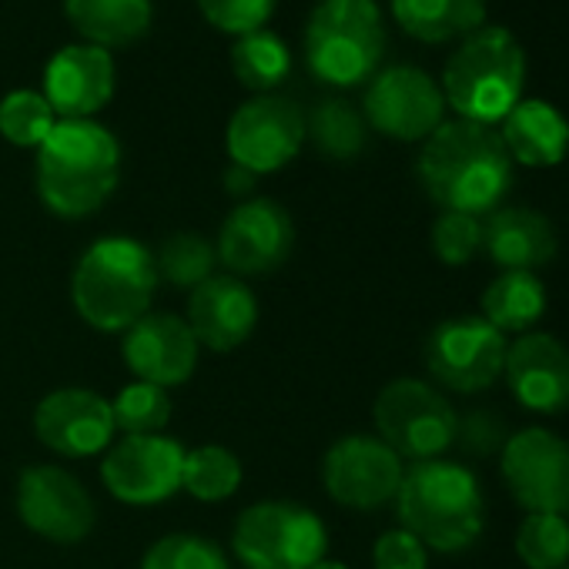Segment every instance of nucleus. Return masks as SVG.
<instances>
[{
    "instance_id": "13",
    "label": "nucleus",
    "mask_w": 569,
    "mask_h": 569,
    "mask_svg": "<svg viewBox=\"0 0 569 569\" xmlns=\"http://www.w3.org/2000/svg\"><path fill=\"white\" fill-rule=\"evenodd\" d=\"M184 449L168 436H124L108 446L101 479L114 499L131 506H154L181 489Z\"/></svg>"
},
{
    "instance_id": "40",
    "label": "nucleus",
    "mask_w": 569,
    "mask_h": 569,
    "mask_svg": "<svg viewBox=\"0 0 569 569\" xmlns=\"http://www.w3.org/2000/svg\"><path fill=\"white\" fill-rule=\"evenodd\" d=\"M562 569H569V566H562Z\"/></svg>"
},
{
    "instance_id": "22",
    "label": "nucleus",
    "mask_w": 569,
    "mask_h": 569,
    "mask_svg": "<svg viewBox=\"0 0 569 569\" xmlns=\"http://www.w3.org/2000/svg\"><path fill=\"white\" fill-rule=\"evenodd\" d=\"M482 248L506 271H532L556 254V228L536 208H496L482 221Z\"/></svg>"
},
{
    "instance_id": "28",
    "label": "nucleus",
    "mask_w": 569,
    "mask_h": 569,
    "mask_svg": "<svg viewBox=\"0 0 569 569\" xmlns=\"http://www.w3.org/2000/svg\"><path fill=\"white\" fill-rule=\"evenodd\" d=\"M241 486V462L224 446H198L184 452L181 489H188L201 502H221L234 496Z\"/></svg>"
},
{
    "instance_id": "39",
    "label": "nucleus",
    "mask_w": 569,
    "mask_h": 569,
    "mask_svg": "<svg viewBox=\"0 0 569 569\" xmlns=\"http://www.w3.org/2000/svg\"><path fill=\"white\" fill-rule=\"evenodd\" d=\"M312 569H349V566H342V562H336V559H319Z\"/></svg>"
},
{
    "instance_id": "21",
    "label": "nucleus",
    "mask_w": 569,
    "mask_h": 569,
    "mask_svg": "<svg viewBox=\"0 0 569 569\" xmlns=\"http://www.w3.org/2000/svg\"><path fill=\"white\" fill-rule=\"evenodd\" d=\"M184 322L198 339V346L211 352H231L254 332L258 302L241 278L211 274L198 289H191Z\"/></svg>"
},
{
    "instance_id": "17",
    "label": "nucleus",
    "mask_w": 569,
    "mask_h": 569,
    "mask_svg": "<svg viewBox=\"0 0 569 569\" xmlns=\"http://www.w3.org/2000/svg\"><path fill=\"white\" fill-rule=\"evenodd\" d=\"M38 439L61 456H98L108 452L118 426L111 402L91 389H58L34 409Z\"/></svg>"
},
{
    "instance_id": "34",
    "label": "nucleus",
    "mask_w": 569,
    "mask_h": 569,
    "mask_svg": "<svg viewBox=\"0 0 569 569\" xmlns=\"http://www.w3.org/2000/svg\"><path fill=\"white\" fill-rule=\"evenodd\" d=\"M141 569H228V559L204 536L171 532L144 552Z\"/></svg>"
},
{
    "instance_id": "41",
    "label": "nucleus",
    "mask_w": 569,
    "mask_h": 569,
    "mask_svg": "<svg viewBox=\"0 0 569 569\" xmlns=\"http://www.w3.org/2000/svg\"><path fill=\"white\" fill-rule=\"evenodd\" d=\"M566 522H569V516H566Z\"/></svg>"
},
{
    "instance_id": "35",
    "label": "nucleus",
    "mask_w": 569,
    "mask_h": 569,
    "mask_svg": "<svg viewBox=\"0 0 569 569\" xmlns=\"http://www.w3.org/2000/svg\"><path fill=\"white\" fill-rule=\"evenodd\" d=\"M482 248V221L462 211H442L432 224V251L446 264H466Z\"/></svg>"
},
{
    "instance_id": "14",
    "label": "nucleus",
    "mask_w": 569,
    "mask_h": 569,
    "mask_svg": "<svg viewBox=\"0 0 569 569\" xmlns=\"http://www.w3.org/2000/svg\"><path fill=\"white\" fill-rule=\"evenodd\" d=\"M442 88L412 64L379 71L366 91V121L396 141L429 138L442 124Z\"/></svg>"
},
{
    "instance_id": "26",
    "label": "nucleus",
    "mask_w": 569,
    "mask_h": 569,
    "mask_svg": "<svg viewBox=\"0 0 569 569\" xmlns=\"http://www.w3.org/2000/svg\"><path fill=\"white\" fill-rule=\"evenodd\" d=\"M546 316V284L532 271H502L482 292V319L496 332L526 336Z\"/></svg>"
},
{
    "instance_id": "27",
    "label": "nucleus",
    "mask_w": 569,
    "mask_h": 569,
    "mask_svg": "<svg viewBox=\"0 0 569 569\" xmlns=\"http://www.w3.org/2000/svg\"><path fill=\"white\" fill-rule=\"evenodd\" d=\"M231 68H234V78L264 94L271 88H278L284 78L292 71V51L284 44L278 34L271 31H254V34H244L238 38V44L231 48Z\"/></svg>"
},
{
    "instance_id": "11",
    "label": "nucleus",
    "mask_w": 569,
    "mask_h": 569,
    "mask_svg": "<svg viewBox=\"0 0 569 569\" xmlns=\"http://www.w3.org/2000/svg\"><path fill=\"white\" fill-rule=\"evenodd\" d=\"M512 499L529 512H569V446L549 429H522L499 456Z\"/></svg>"
},
{
    "instance_id": "8",
    "label": "nucleus",
    "mask_w": 569,
    "mask_h": 569,
    "mask_svg": "<svg viewBox=\"0 0 569 569\" xmlns=\"http://www.w3.org/2000/svg\"><path fill=\"white\" fill-rule=\"evenodd\" d=\"M372 419L379 439L399 456L412 462L439 459L456 442L459 416L442 392L419 379H396L389 382L376 406Z\"/></svg>"
},
{
    "instance_id": "12",
    "label": "nucleus",
    "mask_w": 569,
    "mask_h": 569,
    "mask_svg": "<svg viewBox=\"0 0 569 569\" xmlns=\"http://www.w3.org/2000/svg\"><path fill=\"white\" fill-rule=\"evenodd\" d=\"M296 248L292 214L271 198L241 201L218 231V261L234 278H258L284 264Z\"/></svg>"
},
{
    "instance_id": "1",
    "label": "nucleus",
    "mask_w": 569,
    "mask_h": 569,
    "mask_svg": "<svg viewBox=\"0 0 569 569\" xmlns=\"http://www.w3.org/2000/svg\"><path fill=\"white\" fill-rule=\"evenodd\" d=\"M419 181L442 211L489 214L512 184V158L496 128L442 121L419 151Z\"/></svg>"
},
{
    "instance_id": "24",
    "label": "nucleus",
    "mask_w": 569,
    "mask_h": 569,
    "mask_svg": "<svg viewBox=\"0 0 569 569\" xmlns=\"http://www.w3.org/2000/svg\"><path fill=\"white\" fill-rule=\"evenodd\" d=\"M71 28L94 48H128L151 28V0H64Z\"/></svg>"
},
{
    "instance_id": "30",
    "label": "nucleus",
    "mask_w": 569,
    "mask_h": 569,
    "mask_svg": "<svg viewBox=\"0 0 569 569\" xmlns=\"http://www.w3.org/2000/svg\"><path fill=\"white\" fill-rule=\"evenodd\" d=\"M218 251L204 234L194 231H178L161 241V251L154 254L158 278L178 284V289H198L201 281L214 274Z\"/></svg>"
},
{
    "instance_id": "6",
    "label": "nucleus",
    "mask_w": 569,
    "mask_h": 569,
    "mask_svg": "<svg viewBox=\"0 0 569 569\" xmlns=\"http://www.w3.org/2000/svg\"><path fill=\"white\" fill-rule=\"evenodd\" d=\"M386 51L376 0H322L306 28V64L332 88L369 81Z\"/></svg>"
},
{
    "instance_id": "32",
    "label": "nucleus",
    "mask_w": 569,
    "mask_h": 569,
    "mask_svg": "<svg viewBox=\"0 0 569 569\" xmlns=\"http://www.w3.org/2000/svg\"><path fill=\"white\" fill-rule=\"evenodd\" d=\"M58 114L41 91L18 88L0 101V134L18 148H41L54 131Z\"/></svg>"
},
{
    "instance_id": "31",
    "label": "nucleus",
    "mask_w": 569,
    "mask_h": 569,
    "mask_svg": "<svg viewBox=\"0 0 569 569\" xmlns=\"http://www.w3.org/2000/svg\"><path fill=\"white\" fill-rule=\"evenodd\" d=\"M516 552L529 569L569 566V522L559 512H529L516 529Z\"/></svg>"
},
{
    "instance_id": "18",
    "label": "nucleus",
    "mask_w": 569,
    "mask_h": 569,
    "mask_svg": "<svg viewBox=\"0 0 569 569\" xmlns=\"http://www.w3.org/2000/svg\"><path fill=\"white\" fill-rule=\"evenodd\" d=\"M198 349L188 322L171 312H148L124 332L128 369L158 389L184 386L198 369Z\"/></svg>"
},
{
    "instance_id": "19",
    "label": "nucleus",
    "mask_w": 569,
    "mask_h": 569,
    "mask_svg": "<svg viewBox=\"0 0 569 569\" xmlns=\"http://www.w3.org/2000/svg\"><path fill=\"white\" fill-rule=\"evenodd\" d=\"M44 98L58 121H88L114 98L111 51L94 44L61 48L44 71Z\"/></svg>"
},
{
    "instance_id": "33",
    "label": "nucleus",
    "mask_w": 569,
    "mask_h": 569,
    "mask_svg": "<svg viewBox=\"0 0 569 569\" xmlns=\"http://www.w3.org/2000/svg\"><path fill=\"white\" fill-rule=\"evenodd\" d=\"M111 412L114 426L124 436H158L171 422V399L168 389H158L151 382H131L118 392Z\"/></svg>"
},
{
    "instance_id": "20",
    "label": "nucleus",
    "mask_w": 569,
    "mask_h": 569,
    "mask_svg": "<svg viewBox=\"0 0 569 569\" xmlns=\"http://www.w3.org/2000/svg\"><path fill=\"white\" fill-rule=\"evenodd\" d=\"M502 372L519 406L546 416L569 409V349L559 339L546 332L519 336L506 349Z\"/></svg>"
},
{
    "instance_id": "2",
    "label": "nucleus",
    "mask_w": 569,
    "mask_h": 569,
    "mask_svg": "<svg viewBox=\"0 0 569 569\" xmlns=\"http://www.w3.org/2000/svg\"><path fill=\"white\" fill-rule=\"evenodd\" d=\"M121 144L98 121H58L38 148V194L58 218L94 214L118 188Z\"/></svg>"
},
{
    "instance_id": "25",
    "label": "nucleus",
    "mask_w": 569,
    "mask_h": 569,
    "mask_svg": "<svg viewBox=\"0 0 569 569\" xmlns=\"http://www.w3.org/2000/svg\"><path fill=\"white\" fill-rule=\"evenodd\" d=\"M392 14L409 38L442 44L482 28L486 0H392Z\"/></svg>"
},
{
    "instance_id": "23",
    "label": "nucleus",
    "mask_w": 569,
    "mask_h": 569,
    "mask_svg": "<svg viewBox=\"0 0 569 569\" xmlns=\"http://www.w3.org/2000/svg\"><path fill=\"white\" fill-rule=\"evenodd\" d=\"M499 138L512 161L526 168H552L569 151V121L546 101H519L499 128Z\"/></svg>"
},
{
    "instance_id": "9",
    "label": "nucleus",
    "mask_w": 569,
    "mask_h": 569,
    "mask_svg": "<svg viewBox=\"0 0 569 569\" xmlns=\"http://www.w3.org/2000/svg\"><path fill=\"white\" fill-rule=\"evenodd\" d=\"M306 141V114L289 98L261 94L228 121V154L248 174H271L289 164Z\"/></svg>"
},
{
    "instance_id": "29",
    "label": "nucleus",
    "mask_w": 569,
    "mask_h": 569,
    "mask_svg": "<svg viewBox=\"0 0 569 569\" xmlns=\"http://www.w3.org/2000/svg\"><path fill=\"white\" fill-rule=\"evenodd\" d=\"M306 131L312 134L316 148L332 161H349V158L362 154V148H366L362 114L349 101H339V98L322 101L312 111V121H306Z\"/></svg>"
},
{
    "instance_id": "36",
    "label": "nucleus",
    "mask_w": 569,
    "mask_h": 569,
    "mask_svg": "<svg viewBox=\"0 0 569 569\" xmlns=\"http://www.w3.org/2000/svg\"><path fill=\"white\" fill-rule=\"evenodd\" d=\"M198 8L211 28L244 38L264 31V21L274 11V0H198Z\"/></svg>"
},
{
    "instance_id": "37",
    "label": "nucleus",
    "mask_w": 569,
    "mask_h": 569,
    "mask_svg": "<svg viewBox=\"0 0 569 569\" xmlns=\"http://www.w3.org/2000/svg\"><path fill=\"white\" fill-rule=\"evenodd\" d=\"M376 569H426L429 552L409 529H389L372 549Z\"/></svg>"
},
{
    "instance_id": "4",
    "label": "nucleus",
    "mask_w": 569,
    "mask_h": 569,
    "mask_svg": "<svg viewBox=\"0 0 569 569\" xmlns=\"http://www.w3.org/2000/svg\"><path fill=\"white\" fill-rule=\"evenodd\" d=\"M158 289L154 254L124 234L98 238L74 268L71 299L78 316L98 332H128L148 316Z\"/></svg>"
},
{
    "instance_id": "16",
    "label": "nucleus",
    "mask_w": 569,
    "mask_h": 569,
    "mask_svg": "<svg viewBox=\"0 0 569 569\" xmlns=\"http://www.w3.org/2000/svg\"><path fill=\"white\" fill-rule=\"evenodd\" d=\"M21 522L51 542H81L94 529V499L88 489L58 466H31L18 482Z\"/></svg>"
},
{
    "instance_id": "10",
    "label": "nucleus",
    "mask_w": 569,
    "mask_h": 569,
    "mask_svg": "<svg viewBox=\"0 0 569 569\" xmlns=\"http://www.w3.org/2000/svg\"><path fill=\"white\" fill-rule=\"evenodd\" d=\"M506 336L482 316H459L439 322L426 339V366L452 392H482L502 376Z\"/></svg>"
},
{
    "instance_id": "3",
    "label": "nucleus",
    "mask_w": 569,
    "mask_h": 569,
    "mask_svg": "<svg viewBox=\"0 0 569 569\" xmlns=\"http://www.w3.org/2000/svg\"><path fill=\"white\" fill-rule=\"evenodd\" d=\"M396 509L426 549L459 552L472 546L486 526V499L479 479L462 462L426 459L402 472Z\"/></svg>"
},
{
    "instance_id": "7",
    "label": "nucleus",
    "mask_w": 569,
    "mask_h": 569,
    "mask_svg": "<svg viewBox=\"0 0 569 569\" xmlns=\"http://www.w3.org/2000/svg\"><path fill=\"white\" fill-rule=\"evenodd\" d=\"M231 546L248 569H312L326 559L329 532L312 509L268 499L238 516Z\"/></svg>"
},
{
    "instance_id": "15",
    "label": "nucleus",
    "mask_w": 569,
    "mask_h": 569,
    "mask_svg": "<svg viewBox=\"0 0 569 569\" xmlns=\"http://www.w3.org/2000/svg\"><path fill=\"white\" fill-rule=\"evenodd\" d=\"M402 472V459L376 436H346L326 452L322 462L326 492L349 509H379L392 502Z\"/></svg>"
},
{
    "instance_id": "38",
    "label": "nucleus",
    "mask_w": 569,
    "mask_h": 569,
    "mask_svg": "<svg viewBox=\"0 0 569 569\" xmlns=\"http://www.w3.org/2000/svg\"><path fill=\"white\" fill-rule=\"evenodd\" d=\"M506 426L502 419H496L492 412H469L466 419H459L456 426V442L466 449V452H476V456H492L496 449L506 446Z\"/></svg>"
},
{
    "instance_id": "5",
    "label": "nucleus",
    "mask_w": 569,
    "mask_h": 569,
    "mask_svg": "<svg viewBox=\"0 0 569 569\" xmlns=\"http://www.w3.org/2000/svg\"><path fill=\"white\" fill-rule=\"evenodd\" d=\"M442 98L476 124H499L526 88V51L506 28H479L462 38L442 71Z\"/></svg>"
}]
</instances>
